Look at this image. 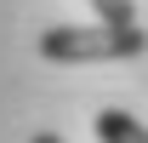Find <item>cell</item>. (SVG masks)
Wrapping results in <instances>:
<instances>
[{"instance_id": "1", "label": "cell", "mask_w": 148, "mask_h": 143, "mask_svg": "<svg viewBox=\"0 0 148 143\" xmlns=\"http://www.w3.org/2000/svg\"><path fill=\"white\" fill-rule=\"evenodd\" d=\"M148 52V29L137 23H57L40 35V57L46 63H125V57Z\"/></svg>"}, {"instance_id": "2", "label": "cell", "mask_w": 148, "mask_h": 143, "mask_svg": "<svg viewBox=\"0 0 148 143\" xmlns=\"http://www.w3.org/2000/svg\"><path fill=\"white\" fill-rule=\"evenodd\" d=\"M91 132H97V143H148V126L125 109H103L91 120Z\"/></svg>"}, {"instance_id": "3", "label": "cell", "mask_w": 148, "mask_h": 143, "mask_svg": "<svg viewBox=\"0 0 148 143\" xmlns=\"http://www.w3.org/2000/svg\"><path fill=\"white\" fill-rule=\"evenodd\" d=\"M91 12L103 23H120L125 29V23H137V0H91Z\"/></svg>"}, {"instance_id": "4", "label": "cell", "mask_w": 148, "mask_h": 143, "mask_svg": "<svg viewBox=\"0 0 148 143\" xmlns=\"http://www.w3.org/2000/svg\"><path fill=\"white\" fill-rule=\"evenodd\" d=\"M29 143H63V137H57V132H34Z\"/></svg>"}]
</instances>
